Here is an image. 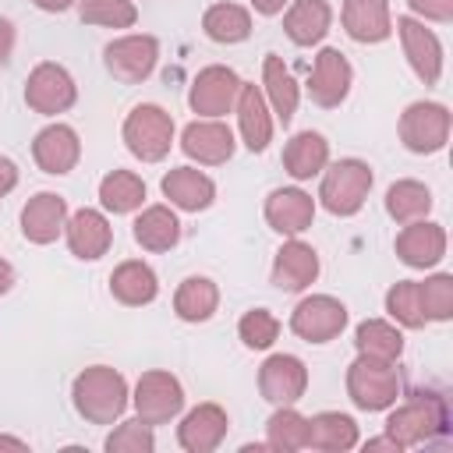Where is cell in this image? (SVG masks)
<instances>
[{
    "instance_id": "1",
    "label": "cell",
    "mask_w": 453,
    "mask_h": 453,
    "mask_svg": "<svg viewBox=\"0 0 453 453\" xmlns=\"http://www.w3.org/2000/svg\"><path fill=\"white\" fill-rule=\"evenodd\" d=\"M71 396H74V411H78L85 421H92V425H113V421L124 414L127 400H131L127 379H124L117 368H110V365H92V368H85V372L74 379Z\"/></svg>"
},
{
    "instance_id": "2",
    "label": "cell",
    "mask_w": 453,
    "mask_h": 453,
    "mask_svg": "<svg viewBox=\"0 0 453 453\" xmlns=\"http://www.w3.org/2000/svg\"><path fill=\"white\" fill-rule=\"evenodd\" d=\"M449 428V414H446V400L435 393H414L407 403H400L389 421H386V435L396 439L400 449L421 446L435 435H442Z\"/></svg>"
},
{
    "instance_id": "3",
    "label": "cell",
    "mask_w": 453,
    "mask_h": 453,
    "mask_svg": "<svg viewBox=\"0 0 453 453\" xmlns=\"http://www.w3.org/2000/svg\"><path fill=\"white\" fill-rule=\"evenodd\" d=\"M347 393L361 411H389L400 396V372L396 361L357 354L347 368Z\"/></svg>"
},
{
    "instance_id": "4",
    "label": "cell",
    "mask_w": 453,
    "mask_h": 453,
    "mask_svg": "<svg viewBox=\"0 0 453 453\" xmlns=\"http://www.w3.org/2000/svg\"><path fill=\"white\" fill-rule=\"evenodd\" d=\"M124 145L142 163L166 159V152L173 145V117L156 103H138L124 117Z\"/></svg>"
},
{
    "instance_id": "5",
    "label": "cell",
    "mask_w": 453,
    "mask_h": 453,
    "mask_svg": "<svg viewBox=\"0 0 453 453\" xmlns=\"http://www.w3.org/2000/svg\"><path fill=\"white\" fill-rule=\"evenodd\" d=\"M372 166L365 159H336L322 173L319 198L333 216H354L372 191Z\"/></svg>"
},
{
    "instance_id": "6",
    "label": "cell",
    "mask_w": 453,
    "mask_h": 453,
    "mask_svg": "<svg viewBox=\"0 0 453 453\" xmlns=\"http://www.w3.org/2000/svg\"><path fill=\"white\" fill-rule=\"evenodd\" d=\"M400 142L418 156H432L449 142V110L442 103H411L400 117Z\"/></svg>"
},
{
    "instance_id": "7",
    "label": "cell",
    "mask_w": 453,
    "mask_h": 453,
    "mask_svg": "<svg viewBox=\"0 0 453 453\" xmlns=\"http://www.w3.org/2000/svg\"><path fill=\"white\" fill-rule=\"evenodd\" d=\"M237 92H241V78L234 67H223V64H209L195 74L191 88H188V106L198 113V117H212L219 120L223 113L234 110L237 103Z\"/></svg>"
},
{
    "instance_id": "8",
    "label": "cell",
    "mask_w": 453,
    "mask_h": 453,
    "mask_svg": "<svg viewBox=\"0 0 453 453\" xmlns=\"http://www.w3.org/2000/svg\"><path fill=\"white\" fill-rule=\"evenodd\" d=\"M290 329L308 343H329L347 329V304L329 294H311L290 311Z\"/></svg>"
},
{
    "instance_id": "9",
    "label": "cell",
    "mask_w": 453,
    "mask_h": 453,
    "mask_svg": "<svg viewBox=\"0 0 453 453\" xmlns=\"http://www.w3.org/2000/svg\"><path fill=\"white\" fill-rule=\"evenodd\" d=\"M138 418L145 425H166L180 414L184 407V389L170 372H145L134 382V396H131Z\"/></svg>"
},
{
    "instance_id": "10",
    "label": "cell",
    "mask_w": 453,
    "mask_h": 453,
    "mask_svg": "<svg viewBox=\"0 0 453 453\" xmlns=\"http://www.w3.org/2000/svg\"><path fill=\"white\" fill-rule=\"evenodd\" d=\"M74 99H78V85H74V78H71L60 64H50V60H46V64L32 67V74H28V81H25V103H28L35 113L57 117V113H64V110H71Z\"/></svg>"
},
{
    "instance_id": "11",
    "label": "cell",
    "mask_w": 453,
    "mask_h": 453,
    "mask_svg": "<svg viewBox=\"0 0 453 453\" xmlns=\"http://www.w3.org/2000/svg\"><path fill=\"white\" fill-rule=\"evenodd\" d=\"M103 60H106V71H110L117 81L138 85V81H145V78L156 71L159 42H156L152 35H120V39H113V42L103 50Z\"/></svg>"
},
{
    "instance_id": "12",
    "label": "cell",
    "mask_w": 453,
    "mask_h": 453,
    "mask_svg": "<svg viewBox=\"0 0 453 453\" xmlns=\"http://www.w3.org/2000/svg\"><path fill=\"white\" fill-rule=\"evenodd\" d=\"M308 389V368L294 354H273L258 368V393L273 407H290Z\"/></svg>"
},
{
    "instance_id": "13",
    "label": "cell",
    "mask_w": 453,
    "mask_h": 453,
    "mask_svg": "<svg viewBox=\"0 0 453 453\" xmlns=\"http://www.w3.org/2000/svg\"><path fill=\"white\" fill-rule=\"evenodd\" d=\"M396 32L403 42V57L411 64V71L425 81L435 85L442 78V42L432 28H425V21L418 18H396Z\"/></svg>"
},
{
    "instance_id": "14",
    "label": "cell",
    "mask_w": 453,
    "mask_h": 453,
    "mask_svg": "<svg viewBox=\"0 0 453 453\" xmlns=\"http://www.w3.org/2000/svg\"><path fill=\"white\" fill-rule=\"evenodd\" d=\"M350 81H354L350 60H347L340 50L326 46V50L315 57V64H311V78H308L311 103H319V106H326V110L340 106V103L350 96Z\"/></svg>"
},
{
    "instance_id": "15",
    "label": "cell",
    "mask_w": 453,
    "mask_h": 453,
    "mask_svg": "<svg viewBox=\"0 0 453 453\" xmlns=\"http://www.w3.org/2000/svg\"><path fill=\"white\" fill-rule=\"evenodd\" d=\"M234 131L223 124V120H212V117H202V120H191L180 134V149L188 159L202 163V166H219L234 156Z\"/></svg>"
},
{
    "instance_id": "16",
    "label": "cell",
    "mask_w": 453,
    "mask_h": 453,
    "mask_svg": "<svg viewBox=\"0 0 453 453\" xmlns=\"http://www.w3.org/2000/svg\"><path fill=\"white\" fill-rule=\"evenodd\" d=\"M32 159L39 163L42 173H53V177H64L78 166L81 159V142H78V131L67 127V124H50L35 134L32 142Z\"/></svg>"
},
{
    "instance_id": "17",
    "label": "cell",
    "mask_w": 453,
    "mask_h": 453,
    "mask_svg": "<svg viewBox=\"0 0 453 453\" xmlns=\"http://www.w3.org/2000/svg\"><path fill=\"white\" fill-rule=\"evenodd\" d=\"M396 255L411 269H432L446 255V230L432 219L403 223V230L396 234Z\"/></svg>"
},
{
    "instance_id": "18",
    "label": "cell",
    "mask_w": 453,
    "mask_h": 453,
    "mask_svg": "<svg viewBox=\"0 0 453 453\" xmlns=\"http://www.w3.org/2000/svg\"><path fill=\"white\" fill-rule=\"evenodd\" d=\"M64 234H67L71 255L81 258V262L103 258L110 251V244H113V226L99 209H78L74 216H67Z\"/></svg>"
},
{
    "instance_id": "19",
    "label": "cell",
    "mask_w": 453,
    "mask_h": 453,
    "mask_svg": "<svg viewBox=\"0 0 453 453\" xmlns=\"http://www.w3.org/2000/svg\"><path fill=\"white\" fill-rule=\"evenodd\" d=\"M319 276V251L297 237H290L273 258V287L283 294H301Z\"/></svg>"
},
{
    "instance_id": "20",
    "label": "cell",
    "mask_w": 453,
    "mask_h": 453,
    "mask_svg": "<svg viewBox=\"0 0 453 453\" xmlns=\"http://www.w3.org/2000/svg\"><path fill=\"white\" fill-rule=\"evenodd\" d=\"M226 428H230V418L219 403H198L184 414L177 428V442L188 453H212L226 439Z\"/></svg>"
},
{
    "instance_id": "21",
    "label": "cell",
    "mask_w": 453,
    "mask_h": 453,
    "mask_svg": "<svg viewBox=\"0 0 453 453\" xmlns=\"http://www.w3.org/2000/svg\"><path fill=\"white\" fill-rule=\"evenodd\" d=\"M265 219H269V226L276 234L297 237L315 219V198L308 191H301V188H276L265 198Z\"/></svg>"
},
{
    "instance_id": "22",
    "label": "cell",
    "mask_w": 453,
    "mask_h": 453,
    "mask_svg": "<svg viewBox=\"0 0 453 453\" xmlns=\"http://www.w3.org/2000/svg\"><path fill=\"white\" fill-rule=\"evenodd\" d=\"M67 223V202L53 191H39L21 209V234L32 244H53L64 234Z\"/></svg>"
},
{
    "instance_id": "23",
    "label": "cell",
    "mask_w": 453,
    "mask_h": 453,
    "mask_svg": "<svg viewBox=\"0 0 453 453\" xmlns=\"http://www.w3.org/2000/svg\"><path fill=\"white\" fill-rule=\"evenodd\" d=\"M340 21L354 42H382L393 32L389 0H343Z\"/></svg>"
},
{
    "instance_id": "24",
    "label": "cell",
    "mask_w": 453,
    "mask_h": 453,
    "mask_svg": "<svg viewBox=\"0 0 453 453\" xmlns=\"http://www.w3.org/2000/svg\"><path fill=\"white\" fill-rule=\"evenodd\" d=\"M234 110H237V127H241L244 145L251 152H265L269 142H273V117H269V106H265L262 88L241 81V92H237Z\"/></svg>"
},
{
    "instance_id": "25",
    "label": "cell",
    "mask_w": 453,
    "mask_h": 453,
    "mask_svg": "<svg viewBox=\"0 0 453 453\" xmlns=\"http://www.w3.org/2000/svg\"><path fill=\"white\" fill-rule=\"evenodd\" d=\"M333 25V7L326 0H290L283 14V32L294 46H315Z\"/></svg>"
},
{
    "instance_id": "26",
    "label": "cell",
    "mask_w": 453,
    "mask_h": 453,
    "mask_svg": "<svg viewBox=\"0 0 453 453\" xmlns=\"http://www.w3.org/2000/svg\"><path fill=\"white\" fill-rule=\"evenodd\" d=\"M163 195L170 198V205H177L184 212H202V209L212 205L216 184L202 170H195V166H173L163 177Z\"/></svg>"
},
{
    "instance_id": "27",
    "label": "cell",
    "mask_w": 453,
    "mask_h": 453,
    "mask_svg": "<svg viewBox=\"0 0 453 453\" xmlns=\"http://www.w3.org/2000/svg\"><path fill=\"white\" fill-rule=\"evenodd\" d=\"M262 85H265V99H269L276 120L287 127V124L294 120V113H297L301 88H297L290 67L283 64V57H276V53L265 57V64H262Z\"/></svg>"
},
{
    "instance_id": "28",
    "label": "cell",
    "mask_w": 453,
    "mask_h": 453,
    "mask_svg": "<svg viewBox=\"0 0 453 453\" xmlns=\"http://www.w3.org/2000/svg\"><path fill=\"white\" fill-rule=\"evenodd\" d=\"M329 163V142L319 131H301L283 145V170L294 180H311Z\"/></svg>"
},
{
    "instance_id": "29",
    "label": "cell",
    "mask_w": 453,
    "mask_h": 453,
    "mask_svg": "<svg viewBox=\"0 0 453 453\" xmlns=\"http://www.w3.org/2000/svg\"><path fill=\"white\" fill-rule=\"evenodd\" d=\"M110 294L120 301V304H131V308H142V304H152L156 294H159V280L156 273L138 262V258H127L113 269L110 276Z\"/></svg>"
},
{
    "instance_id": "30",
    "label": "cell",
    "mask_w": 453,
    "mask_h": 453,
    "mask_svg": "<svg viewBox=\"0 0 453 453\" xmlns=\"http://www.w3.org/2000/svg\"><path fill=\"white\" fill-rule=\"evenodd\" d=\"M134 241L145 251H170L180 241V219L170 205H149L134 219Z\"/></svg>"
},
{
    "instance_id": "31",
    "label": "cell",
    "mask_w": 453,
    "mask_h": 453,
    "mask_svg": "<svg viewBox=\"0 0 453 453\" xmlns=\"http://www.w3.org/2000/svg\"><path fill=\"white\" fill-rule=\"evenodd\" d=\"M308 446L326 453H343L357 446V421L340 411H322L308 418Z\"/></svg>"
},
{
    "instance_id": "32",
    "label": "cell",
    "mask_w": 453,
    "mask_h": 453,
    "mask_svg": "<svg viewBox=\"0 0 453 453\" xmlns=\"http://www.w3.org/2000/svg\"><path fill=\"white\" fill-rule=\"evenodd\" d=\"M219 308V287L209 276H188L173 294V311L184 322H209Z\"/></svg>"
},
{
    "instance_id": "33",
    "label": "cell",
    "mask_w": 453,
    "mask_h": 453,
    "mask_svg": "<svg viewBox=\"0 0 453 453\" xmlns=\"http://www.w3.org/2000/svg\"><path fill=\"white\" fill-rule=\"evenodd\" d=\"M99 202L106 212H117V216L134 212L145 202V180L134 170H113L99 180Z\"/></svg>"
},
{
    "instance_id": "34",
    "label": "cell",
    "mask_w": 453,
    "mask_h": 453,
    "mask_svg": "<svg viewBox=\"0 0 453 453\" xmlns=\"http://www.w3.org/2000/svg\"><path fill=\"white\" fill-rule=\"evenodd\" d=\"M354 347L357 354H368V357H382V361H396L403 354V336L393 322L386 319H365L357 329H354Z\"/></svg>"
},
{
    "instance_id": "35",
    "label": "cell",
    "mask_w": 453,
    "mask_h": 453,
    "mask_svg": "<svg viewBox=\"0 0 453 453\" xmlns=\"http://www.w3.org/2000/svg\"><path fill=\"white\" fill-rule=\"evenodd\" d=\"M202 28L212 42H241L251 35V14L241 4H212L202 18Z\"/></svg>"
},
{
    "instance_id": "36",
    "label": "cell",
    "mask_w": 453,
    "mask_h": 453,
    "mask_svg": "<svg viewBox=\"0 0 453 453\" xmlns=\"http://www.w3.org/2000/svg\"><path fill=\"white\" fill-rule=\"evenodd\" d=\"M386 212L396 223H414L432 212V191L421 180H396L386 191Z\"/></svg>"
},
{
    "instance_id": "37",
    "label": "cell",
    "mask_w": 453,
    "mask_h": 453,
    "mask_svg": "<svg viewBox=\"0 0 453 453\" xmlns=\"http://www.w3.org/2000/svg\"><path fill=\"white\" fill-rule=\"evenodd\" d=\"M265 446L269 449H283V453H294V449H304L308 446V418L290 407H276L273 418L265 421Z\"/></svg>"
},
{
    "instance_id": "38",
    "label": "cell",
    "mask_w": 453,
    "mask_h": 453,
    "mask_svg": "<svg viewBox=\"0 0 453 453\" xmlns=\"http://www.w3.org/2000/svg\"><path fill=\"white\" fill-rule=\"evenodd\" d=\"M78 14L85 25L103 28H131L138 21L134 0H78Z\"/></svg>"
},
{
    "instance_id": "39",
    "label": "cell",
    "mask_w": 453,
    "mask_h": 453,
    "mask_svg": "<svg viewBox=\"0 0 453 453\" xmlns=\"http://www.w3.org/2000/svg\"><path fill=\"white\" fill-rule=\"evenodd\" d=\"M386 311L389 319H396L407 329H421L428 319L421 311V294H418V280H400L386 290Z\"/></svg>"
},
{
    "instance_id": "40",
    "label": "cell",
    "mask_w": 453,
    "mask_h": 453,
    "mask_svg": "<svg viewBox=\"0 0 453 453\" xmlns=\"http://www.w3.org/2000/svg\"><path fill=\"white\" fill-rule=\"evenodd\" d=\"M418 294H421V311L428 322H449L453 319V276L449 273H435L428 280H418Z\"/></svg>"
},
{
    "instance_id": "41",
    "label": "cell",
    "mask_w": 453,
    "mask_h": 453,
    "mask_svg": "<svg viewBox=\"0 0 453 453\" xmlns=\"http://www.w3.org/2000/svg\"><path fill=\"white\" fill-rule=\"evenodd\" d=\"M237 333H241L244 347L265 350V347H273L276 336H280V319H276L269 308H251V311H244V319L237 322Z\"/></svg>"
},
{
    "instance_id": "42",
    "label": "cell",
    "mask_w": 453,
    "mask_h": 453,
    "mask_svg": "<svg viewBox=\"0 0 453 453\" xmlns=\"http://www.w3.org/2000/svg\"><path fill=\"white\" fill-rule=\"evenodd\" d=\"M106 449H110V453H152V449H156L152 425H145L142 418L117 425V428L106 435Z\"/></svg>"
},
{
    "instance_id": "43",
    "label": "cell",
    "mask_w": 453,
    "mask_h": 453,
    "mask_svg": "<svg viewBox=\"0 0 453 453\" xmlns=\"http://www.w3.org/2000/svg\"><path fill=\"white\" fill-rule=\"evenodd\" d=\"M407 7L425 21H439V25L453 21V0H407Z\"/></svg>"
},
{
    "instance_id": "44",
    "label": "cell",
    "mask_w": 453,
    "mask_h": 453,
    "mask_svg": "<svg viewBox=\"0 0 453 453\" xmlns=\"http://www.w3.org/2000/svg\"><path fill=\"white\" fill-rule=\"evenodd\" d=\"M14 184H18V166H14V159L0 156V198H4V195H11V191H14Z\"/></svg>"
},
{
    "instance_id": "45",
    "label": "cell",
    "mask_w": 453,
    "mask_h": 453,
    "mask_svg": "<svg viewBox=\"0 0 453 453\" xmlns=\"http://www.w3.org/2000/svg\"><path fill=\"white\" fill-rule=\"evenodd\" d=\"M11 50H14V25L7 18H0V64L11 60Z\"/></svg>"
},
{
    "instance_id": "46",
    "label": "cell",
    "mask_w": 453,
    "mask_h": 453,
    "mask_svg": "<svg viewBox=\"0 0 453 453\" xmlns=\"http://www.w3.org/2000/svg\"><path fill=\"white\" fill-rule=\"evenodd\" d=\"M290 0H251V7L258 11V14H265V18H273V14H280L283 7H287Z\"/></svg>"
},
{
    "instance_id": "47",
    "label": "cell",
    "mask_w": 453,
    "mask_h": 453,
    "mask_svg": "<svg viewBox=\"0 0 453 453\" xmlns=\"http://www.w3.org/2000/svg\"><path fill=\"white\" fill-rule=\"evenodd\" d=\"M39 11H50V14H60V11H67V7H74L78 0H32Z\"/></svg>"
},
{
    "instance_id": "48",
    "label": "cell",
    "mask_w": 453,
    "mask_h": 453,
    "mask_svg": "<svg viewBox=\"0 0 453 453\" xmlns=\"http://www.w3.org/2000/svg\"><path fill=\"white\" fill-rule=\"evenodd\" d=\"M11 287H14V269H11V262L0 258V294H7Z\"/></svg>"
},
{
    "instance_id": "49",
    "label": "cell",
    "mask_w": 453,
    "mask_h": 453,
    "mask_svg": "<svg viewBox=\"0 0 453 453\" xmlns=\"http://www.w3.org/2000/svg\"><path fill=\"white\" fill-rule=\"evenodd\" d=\"M365 449H393V453H400L396 439H389V435H382V439H368V442H365Z\"/></svg>"
},
{
    "instance_id": "50",
    "label": "cell",
    "mask_w": 453,
    "mask_h": 453,
    "mask_svg": "<svg viewBox=\"0 0 453 453\" xmlns=\"http://www.w3.org/2000/svg\"><path fill=\"white\" fill-rule=\"evenodd\" d=\"M0 449H28V442L25 439H14V435H0Z\"/></svg>"
}]
</instances>
